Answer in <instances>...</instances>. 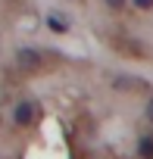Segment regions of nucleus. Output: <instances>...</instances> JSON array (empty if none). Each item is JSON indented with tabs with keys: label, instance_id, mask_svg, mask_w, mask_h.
<instances>
[{
	"label": "nucleus",
	"instance_id": "f257e3e1",
	"mask_svg": "<svg viewBox=\"0 0 153 159\" xmlns=\"http://www.w3.org/2000/svg\"><path fill=\"white\" fill-rule=\"evenodd\" d=\"M41 66H44L41 50H35V47H22V50H16V69H19V72H38Z\"/></svg>",
	"mask_w": 153,
	"mask_h": 159
},
{
	"label": "nucleus",
	"instance_id": "f03ea898",
	"mask_svg": "<svg viewBox=\"0 0 153 159\" xmlns=\"http://www.w3.org/2000/svg\"><path fill=\"white\" fill-rule=\"evenodd\" d=\"M13 116H16L19 125H31V122H35V103H31V100H22V103L16 106Z\"/></svg>",
	"mask_w": 153,
	"mask_h": 159
},
{
	"label": "nucleus",
	"instance_id": "39448f33",
	"mask_svg": "<svg viewBox=\"0 0 153 159\" xmlns=\"http://www.w3.org/2000/svg\"><path fill=\"white\" fill-rule=\"evenodd\" d=\"M106 3H109L113 10H122V7H125V0H106Z\"/></svg>",
	"mask_w": 153,
	"mask_h": 159
},
{
	"label": "nucleus",
	"instance_id": "7ed1b4c3",
	"mask_svg": "<svg viewBox=\"0 0 153 159\" xmlns=\"http://www.w3.org/2000/svg\"><path fill=\"white\" fill-rule=\"evenodd\" d=\"M137 153H141L144 159H153V137H150V134L137 140Z\"/></svg>",
	"mask_w": 153,
	"mask_h": 159
},
{
	"label": "nucleus",
	"instance_id": "20e7f679",
	"mask_svg": "<svg viewBox=\"0 0 153 159\" xmlns=\"http://www.w3.org/2000/svg\"><path fill=\"white\" fill-rule=\"evenodd\" d=\"M137 10H153V0H134Z\"/></svg>",
	"mask_w": 153,
	"mask_h": 159
},
{
	"label": "nucleus",
	"instance_id": "423d86ee",
	"mask_svg": "<svg viewBox=\"0 0 153 159\" xmlns=\"http://www.w3.org/2000/svg\"><path fill=\"white\" fill-rule=\"evenodd\" d=\"M147 119L153 122V100H147Z\"/></svg>",
	"mask_w": 153,
	"mask_h": 159
}]
</instances>
